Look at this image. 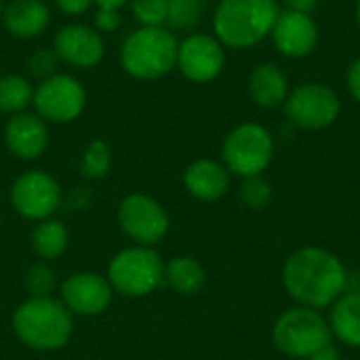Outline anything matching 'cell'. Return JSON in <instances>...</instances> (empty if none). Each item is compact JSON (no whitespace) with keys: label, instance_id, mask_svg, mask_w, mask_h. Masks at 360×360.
<instances>
[{"label":"cell","instance_id":"obj_9","mask_svg":"<svg viewBox=\"0 0 360 360\" xmlns=\"http://www.w3.org/2000/svg\"><path fill=\"white\" fill-rule=\"evenodd\" d=\"M118 221L129 238L141 247H152L169 232V215L158 200L146 194H131L120 202Z\"/></svg>","mask_w":360,"mask_h":360},{"label":"cell","instance_id":"obj_15","mask_svg":"<svg viewBox=\"0 0 360 360\" xmlns=\"http://www.w3.org/2000/svg\"><path fill=\"white\" fill-rule=\"evenodd\" d=\"M55 53L70 65L93 68L103 57V40L93 27L65 25L55 36Z\"/></svg>","mask_w":360,"mask_h":360},{"label":"cell","instance_id":"obj_5","mask_svg":"<svg viewBox=\"0 0 360 360\" xmlns=\"http://www.w3.org/2000/svg\"><path fill=\"white\" fill-rule=\"evenodd\" d=\"M108 281L120 295L143 297L165 283L162 257L152 247H129L110 262Z\"/></svg>","mask_w":360,"mask_h":360},{"label":"cell","instance_id":"obj_25","mask_svg":"<svg viewBox=\"0 0 360 360\" xmlns=\"http://www.w3.org/2000/svg\"><path fill=\"white\" fill-rule=\"evenodd\" d=\"M205 13V0H169L167 21L175 30L194 27Z\"/></svg>","mask_w":360,"mask_h":360},{"label":"cell","instance_id":"obj_13","mask_svg":"<svg viewBox=\"0 0 360 360\" xmlns=\"http://www.w3.org/2000/svg\"><path fill=\"white\" fill-rule=\"evenodd\" d=\"M270 38L281 55L289 59H304L314 53L319 44V25L312 15L281 8Z\"/></svg>","mask_w":360,"mask_h":360},{"label":"cell","instance_id":"obj_24","mask_svg":"<svg viewBox=\"0 0 360 360\" xmlns=\"http://www.w3.org/2000/svg\"><path fill=\"white\" fill-rule=\"evenodd\" d=\"M110 167H112V152L108 143L101 139H95L93 143H89L82 156V165H80L82 175L89 179H101L110 173Z\"/></svg>","mask_w":360,"mask_h":360},{"label":"cell","instance_id":"obj_34","mask_svg":"<svg viewBox=\"0 0 360 360\" xmlns=\"http://www.w3.org/2000/svg\"><path fill=\"white\" fill-rule=\"evenodd\" d=\"M306 360H342V352L333 344H327L321 350H316L314 354H310Z\"/></svg>","mask_w":360,"mask_h":360},{"label":"cell","instance_id":"obj_18","mask_svg":"<svg viewBox=\"0 0 360 360\" xmlns=\"http://www.w3.org/2000/svg\"><path fill=\"white\" fill-rule=\"evenodd\" d=\"M249 93L259 108L274 110L283 105L289 95L287 74L272 61L259 63L249 74Z\"/></svg>","mask_w":360,"mask_h":360},{"label":"cell","instance_id":"obj_33","mask_svg":"<svg viewBox=\"0 0 360 360\" xmlns=\"http://www.w3.org/2000/svg\"><path fill=\"white\" fill-rule=\"evenodd\" d=\"M287 8L291 11H297V13H306V15H312L319 6V0H285Z\"/></svg>","mask_w":360,"mask_h":360},{"label":"cell","instance_id":"obj_35","mask_svg":"<svg viewBox=\"0 0 360 360\" xmlns=\"http://www.w3.org/2000/svg\"><path fill=\"white\" fill-rule=\"evenodd\" d=\"M93 2H97L99 8H120L129 0H93Z\"/></svg>","mask_w":360,"mask_h":360},{"label":"cell","instance_id":"obj_11","mask_svg":"<svg viewBox=\"0 0 360 360\" xmlns=\"http://www.w3.org/2000/svg\"><path fill=\"white\" fill-rule=\"evenodd\" d=\"M86 103L82 84L72 76H49L34 93L38 114L51 122H70L80 116Z\"/></svg>","mask_w":360,"mask_h":360},{"label":"cell","instance_id":"obj_21","mask_svg":"<svg viewBox=\"0 0 360 360\" xmlns=\"http://www.w3.org/2000/svg\"><path fill=\"white\" fill-rule=\"evenodd\" d=\"M165 283L179 295H196L205 287L207 274L194 257L179 255L165 266Z\"/></svg>","mask_w":360,"mask_h":360},{"label":"cell","instance_id":"obj_8","mask_svg":"<svg viewBox=\"0 0 360 360\" xmlns=\"http://www.w3.org/2000/svg\"><path fill=\"white\" fill-rule=\"evenodd\" d=\"M285 116L300 129L323 131L329 129L342 112L340 95L321 82H304L289 91L285 99Z\"/></svg>","mask_w":360,"mask_h":360},{"label":"cell","instance_id":"obj_4","mask_svg":"<svg viewBox=\"0 0 360 360\" xmlns=\"http://www.w3.org/2000/svg\"><path fill=\"white\" fill-rule=\"evenodd\" d=\"M177 38L165 27H141L133 32L120 51L122 68L139 80H154L177 65Z\"/></svg>","mask_w":360,"mask_h":360},{"label":"cell","instance_id":"obj_17","mask_svg":"<svg viewBox=\"0 0 360 360\" xmlns=\"http://www.w3.org/2000/svg\"><path fill=\"white\" fill-rule=\"evenodd\" d=\"M184 184L188 192L205 202L219 200L230 188V171L211 158H200L186 169Z\"/></svg>","mask_w":360,"mask_h":360},{"label":"cell","instance_id":"obj_30","mask_svg":"<svg viewBox=\"0 0 360 360\" xmlns=\"http://www.w3.org/2000/svg\"><path fill=\"white\" fill-rule=\"evenodd\" d=\"M95 25L101 32H114L120 25L118 8H97V13H95Z\"/></svg>","mask_w":360,"mask_h":360},{"label":"cell","instance_id":"obj_19","mask_svg":"<svg viewBox=\"0 0 360 360\" xmlns=\"http://www.w3.org/2000/svg\"><path fill=\"white\" fill-rule=\"evenodd\" d=\"M49 8L42 0H13L4 11V23L13 36L34 38L49 25Z\"/></svg>","mask_w":360,"mask_h":360},{"label":"cell","instance_id":"obj_26","mask_svg":"<svg viewBox=\"0 0 360 360\" xmlns=\"http://www.w3.org/2000/svg\"><path fill=\"white\" fill-rule=\"evenodd\" d=\"M240 198L243 202L253 209V211H259V209H266L270 198H272V188L270 184L262 177V175H255V177H247L240 186Z\"/></svg>","mask_w":360,"mask_h":360},{"label":"cell","instance_id":"obj_3","mask_svg":"<svg viewBox=\"0 0 360 360\" xmlns=\"http://www.w3.org/2000/svg\"><path fill=\"white\" fill-rule=\"evenodd\" d=\"M17 338L34 350L51 352L63 348L72 338V312L53 297H30L13 314Z\"/></svg>","mask_w":360,"mask_h":360},{"label":"cell","instance_id":"obj_2","mask_svg":"<svg viewBox=\"0 0 360 360\" xmlns=\"http://www.w3.org/2000/svg\"><path fill=\"white\" fill-rule=\"evenodd\" d=\"M278 13L276 0H221L213 15V30L224 46L251 49L270 38Z\"/></svg>","mask_w":360,"mask_h":360},{"label":"cell","instance_id":"obj_12","mask_svg":"<svg viewBox=\"0 0 360 360\" xmlns=\"http://www.w3.org/2000/svg\"><path fill=\"white\" fill-rule=\"evenodd\" d=\"M226 63L224 44L209 34H192L177 46V68L192 82L215 80Z\"/></svg>","mask_w":360,"mask_h":360},{"label":"cell","instance_id":"obj_29","mask_svg":"<svg viewBox=\"0 0 360 360\" xmlns=\"http://www.w3.org/2000/svg\"><path fill=\"white\" fill-rule=\"evenodd\" d=\"M30 65H32V74H36V76H49V74L57 68V53L38 51V53L30 59Z\"/></svg>","mask_w":360,"mask_h":360},{"label":"cell","instance_id":"obj_10","mask_svg":"<svg viewBox=\"0 0 360 360\" xmlns=\"http://www.w3.org/2000/svg\"><path fill=\"white\" fill-rule=\"evenodd\" d=\"M11 202L15 211L27 219L44 221L61 205L59 184L42 171H27L11 188Z\"/></svg>","mask_w":360,"mask_h":360},{"label":"cell","instance_id":"obj_14","mask_svg":"<svg viewBox=\"0 0 360 360\" xmlns=\"http://www.w3.org/2000/svg\"><path fill=\"white\" fill-rule=\"evenodd\" d=\"M112 285L105 276L97 272H78L72 274L61 285V302L72 314L97 316L108 310L112 302Z\"/></svg>","mask_w":360,"mask_h":360},{"label":"cell","instance_id":"obj_37","mask_svg":"<svg viewBox=\"0 0 360 360\" xmlns=\"http://www.w3.org/2000/svg\"><path fill=\"white\" fill-rule=\"evenodd\" d=\"M0 13H2V0H0Z\"/></svg>","mask_w":360,"mask_h":360},{"label":"cell","instance_id":"obj_16","mask_svg":"<svg viewBox=\"0 0 360 360\" xmlns=\"http://www.w3.org/2000/svg\"><path fill=\"white\" fill-rule=\"evenodd\" d=\"M4 139L8 150L25 160L38 158L49 143V131L46 124L34 116V114H15L6 129H4Z\"/></svg>","mask_w":360,"mask_h":360},{"label":"cell","instance_id":"obj_1","mask_svg":"<svg viewBox=\"0 0 360 360\" xmlns=\"http://www.w3.org/2000/svg\"><path fill=\"white\" fill-rule=\"evenodd\" d=\"M283 283L300 306L321 310L344 295L348 272L335 253L319 247H304L287 257Z\"/></svg>","mask_w":360,"mask_h":360},{"label":"cell","instance_id":"obj_27","mask_svg":"<svg viewBox=\"0 0 360 360\" xmlns=\"http://www.w3.org/2000/svg\"><path fill=\"white\" fill-rule=\"evenodd\" d=\"M131 8L143 27H160L169 15V0H133Z\"/></svg>","mask_w":360,"mask_h":360},{"label":"cell","instance_id":"obj_22","mask_svg":"<svg viewBox=\"0 0 360 360\" xmlns=\"http://www.w3.org/2000/svg\"><path fill=\"white\" fill-rule=\"evenodd\" d=\"M70 234L61 221L55 219H44L40 226L32 232V249L42 257V259H55L59 257L65 247H68Z\"/></svg>","mask_w":360,"mask_h":360},{"label":"cell","instance_id":"obj_36","mask_svg":"<svg viewBox=\"0 0 360 360\" xmlns=\"http://www.w3.org/2000/svg\"><path fill=\"white\" fill-rule=\"evenodd\" d=\"M356 23H359V27H360V0L356 2Z\"/></svg>","mask_w":360,"mask_h":360},{"label":"cell","instance_id":"obj_7","mask_svg":"<svg viewBox=\"0 0 360 360\" xmlns=\"http://www.w3.org/2000/svg\"><path fill=\"white\" fill-rule=\"evenodd\" d=\"M221 154L230 173L243 179L255 177L268 169L274 156V139L266 127L257 122H245L228 133Z\"/></svg>","mask_w":360,"mask_h":360},{"label":"cell","instance_id":"obj_31","mask_svg":"<svg viewBox=\"0 0 360 360\" xmlns=\"http://www.w3.org/2000/svg\"><path fill=\"white\" fill-rule=\"evenodd\" d=\"M346 84L350 95L360 103V57H356L346 70Z\"/></svg>","mask_w":360,"mask_h":360},{"label":"cell","instance_id":"obj_32","mask_svg":"<svg viewBox=\"0 0 360 360\" xmlns=\"http://www.w3.org/2000/svg\"><path fill=\"white\" fill-rule=\"evenodd\" d=\"M55 2L68 15H80L93 4V0H55Z\"/></svg>","mask_w":360,"mask_h":360},{"label":"cell","instance_id":"obj_23","mask_svg":"<svg viewBox=\"0 0 360 360\" xmlns=\"http://www.w3.org/2000/svg\"><path fill=\"white\" fill-rule=\"evenodd\" d=\"M32 99V86L21 76L0 78V112H19Z\"/></svg>","mask_w":360,"mask_h":360},{"label":"cell","instance_id":"obj_28","mask_svg":"<svg viewBox=\"0 0 360 360\" xmlns=\"http://www.w3.org/2000/svg\"><path fill=\"white\" fill-rule=\"evenodd\" d=\"M25 283H27V291L32 293V297H49L53 283H55V274L49 266L38 264L30 270Z\"/></svg>","mask_w":360,"mask_h":360},{"label":"cell","instance_id":"obj_20","mask_svg":"<svg viewBox=\"0 0 360 360\" xmlns=\"http://www.w3.org/2000/svg\"><path fill=\"white\" fill-rule=\"evenodd\" d=\"M329 327L342 344L360 348V293H344L333 302Z\"/></svg>","mask_w":360,"mask_h":360},{"label":"cell","instance_id":"obj_6","mask_svg":"<svg viewBox=\"0 0 360 360\" xmlns=\"http://www.w3.org/2000/svg\"><path fill=\"white\" fill-rule=\"evenodd\" d=\"M329 321L314 308H291L278 316L272 329V340L281 352L293 359H308L323 346L331 344Z\"/></svg>","mask_w":360,"mask_h":360}]
</instances>
